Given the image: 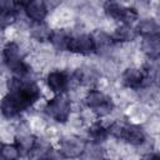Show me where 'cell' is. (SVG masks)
<instances>
[{"label":"cell","mask_w":160,"mask_h":160,"mask_svg":"<svg viewBox=\"0 0 160 160\" xmlns=\"http://www.w3.org/2000/svg\"><path fill=\"white\" fill-rule=\"evenodd\" d=\"M99 72L94 69V68H90V66H81V68H78L74 72H72V80L81 85V86H86V88H90L92 89L91 86L96 84V81L99 80Z\"/></svg>","instance_id":"cell-15"},{"label":"cell","mask_w":160,"mask_h":160,"mask_svg":"<svg viewBox=\"0 0 160 160\" xmlns=\"http://www.w3.org/2000/svg\"><path fill=\"white\" fill-rule=\"evenodd\" d=\"M159 85H160V84H159Z\"/></svg>","instance_id":"cell-28"},{"label":"cell","mask_w":160,"mask_h":160,"mask_svg":"<svg viewBox=\"0 0 160 160\" xmlns=\"http://www.w3.org/2000/svg\"><path fill=\"white\" fill-rule=\"evenodd\" d=\"M104 149L101 145H95L91 142H88L85 151L81 156L82 160H101L104 159Z\"/></svg>","instance_id":"cell-24"},{"label":"cell","mask_w":160,"mask_h":160,"mask_svg":"<svg viewBox=\"0 0 160 160\" xmlns=\"http://www.w3.org/2000/svg\"><path fill=\"white\" fill-rule=\"evenodd\" d=\"M20 158L22 155L15 142H4L1 145V160H20Z\"/></svg>","instance_id":"cell-23"},{"label":"cell","mask_w":160,"mask_h":160,"mask_svg":"<svg viewBox=\"0 0 160 160\" xmlns=\"http://www.w3.org/2000/svg\"><path fill=\"white\" fill-rule=\"evenodd\" d=\"M142 160H160V154H148Z\"/></svg>","instance_id":"cell-26"},{"label":"cell","mask_w":160,"mask_h":160,"mask_svg":"<svg viewBox=\"0 0 160 160\" xmlns=\"http://www.w3.org/2000/svg\"><path fill=\"white\" fill-rule=\"evenodd\" d=\"M68 51L78 55H91L95 54V44L91 32H79L72 34L69 45Z\"/></svg>","instance_id":"cell-9"},{"label":"cell","mask_w":160,"mask_h":160,"mask_svg":"<svg viewBox=\"0 0 160 160\" xmlns=\"http://www.w3.org/2000/svg\"><path fill=\"white\" fill-rule=\"evenodd\" d=\"M71 35L72 34L66 29H52L49 42L56 51H68V45Z\"/></svg>","instance_id":"cell-20"},{"label":"cell","mask_w":160,"mask_h":160,"mask_svg":"<svg viewBox=\"0 0 160 160\" xmlns=\"http://www.w3.org/2000/svg\"><path fill=\"white\" fill-rule=\"evenodd\" d=\"M101 160H114V159H109V158H104V159H101Z\"/></svg>","instance_id":"cell-27"},{"label":"cell","mask_w":160,"mask_h":160,"mask_svg":"<svg viewBox=\"0 0 160 160\" xmlns=\"http://www.w3.org/2000/svg\"><path fill=\"white\" fill-rule=\"evenodd\" d=\"M85 106L95 114L98 118H105L110 115L115 109L114 100L99 89H89L84 96Z\"/></svg>","instance_id":"cell-3"},{"label":"cell","mask_w":160,"mask_h":160,"mask_svg":"<svg viewBox=\"0 0 160 160\" xmlns=\"http://www.w3.org/2000/svg\"><path fill=\"white\" fill-rule=\"evenodd\" d=\"M72 110V104L68 94H58L54 95L50 100L46 101L44 106L45 115L59 124H65Z\"/></svg>","instance_id":"cell-4"},{"label":"cell","mask_w":160,"mask_h":160,"mask_svg":"<svg viewBox=\"0 0 160 160\" xmlns=\"http://www.w3.org/2000/svg\"><path fill=\"white\" fill-rule=\"evenodd\" d=\"M104 12L108 18L119 21L120 24L126 25H135L139 20V12L135 8L125 6L120 2L115 1H106L104 4Z\"/></svg>","instance_id":"cell-5"},{"label":"cell","mask_w":160,"mask_h":160,"mask_svg":"<svg viewBox=\"0 0 160 160\" xmlns=\"http://www.w3.org/2000/svg\"><path fill=\"white\" fill-rule=\"evenodd\" d=\"M72 81H74L72 75H70L65 70H59V69L50 71L45 78L46 86L54 95L68 94V90L70 89Z\"/></svg>","instance_id":"cell-7"},{"label":"cell","mask_w":160,"mask_h":160,"mask_svg":"<svg viewBox=\"0 0 160 160\" xmlns=\"http://www.w3.org/2000/svg\"><path fill=\"white\" fill-rule=\"evenodd\" d=\"M120 140H122L125 144L130 145V146H142L146 140V131L145 129L139 125V124H125L120 135Z\"/></svg>","instance_id":"cell-10"},{"label":"cell","mask_w":160,"mask_h":160,"mask_svg":"<svg viewBox=\"0 0 160 160\" xmlns=\"http://www.w3.org/2000/svg\"><path fill=\"white\" fill-rule=\"evenodd\" d=\"M2 62L5 68L16 79H34L30 65L25 61V55L20 45L15 41H9L2 48Z\"/></svg>","instance_id":"cell-2"},{"label":"cell","mask_w":160,"mask_h":160,"mask_svg":"<svg viewBox=\"0 0 160 160\" xmlns=\"http://www.w3.org/2000/svg\"><path fill=\"white\" fill-rule=\"evenodd\" d=\"M140 50L150 61H158L160 59V35L141 38Z\"/></svg>","instance_id":"cell-14"},{"label":"cell","mask_w":160,"mask_h":160,"mask_svg":"<svg viewBox=\"0 0 160 160\" xmlns=\"http://www.w3.org/2000/svg\"><path fill=\"white\" fill-rule=\"evenodd\" d=\"M144 74L148 84L150 85L160 84V62L149 60V62L144 68Z\"/></svg>","instance_id":"cell-22"},{"label":"cell","mask_w":160,"mask_h":160,"mask_svg":"<svg viewBox=\"0 0 160 160\" xmlns=\"http://www.w3.org/2000/svg\"><path fill=\"white\" fill-rule=\"evenodd\" d=\"M41 98V89L34 79H16L8 81V94L1 101V114L5 119L19 118L24 111L32 108Z\"/></svg>","instance_id":"cell-1"},{"label":"cell","mask_w":160,"mask_h":160,"mask_svg":"<svg viewBox=\"0 0 160 160\" xmlns=\"http://www.w3.org/2000/svg\"><path fill=\"white\" fill-rule=\"evenodd\" d=\"M29 32L30 36L40 42L44 41H49L52 29L49 26V24L46 21H41V22H30L29 25Z\"/></svg>","instance_id":"cell-21"},{"label":"cell","mask_w":160,"mask_h":160,"mask_svg":"<svg viewBox=\"0 0 160 160\" xmlns=\"http://www.w3.org/2000/svg\"><path fill=\"white\" fill-rule=\"evenodd\" d=\"M115 44L116 42H120V44H124V42H131L134 41L139 35L136 32V29H135V25H126V24H120L119 26H116L111 34Z\"/></svg>","instance_id":"cell-19"},{"label":"cell","mask_w":160,"mask_h":160,"mask_svg":"<svg viewBox=\"0 0 160 160\" xmlns=\"http://www.w3.org/2000/svg\"><path fill=\"white\" fill-rule=\"evenodd\" d=\"M21 11L24 12L25 18L30 22H41L45 21L49 14V4L42 0H28L20 1Z\"/></svg>","instance_id":"cell-8"},{"label":"cell","mask_w":160,"mask_h":160,"mask_svg":"<svg viewBox=\"0 0 160 160\" xmlns=\"http://www.w3.org/2000/svg\"><path fill=\"white\" fill-rule=\"evenodd\" d=\"M120 80H121V84L130 90H140L148 84L144 70L135 68V66L126 68L122 71Z\"/></svg>","instance_id":"cell-11"},{"label":"cell","mask_w":160,"mask_h":160,"mask_svg":"<svg viewBox=\"0 0 160 160\" xmlns=\"http://www.w3.org/2000/svg\"><path fill=\"white\" fill-rule=\"evenodd\" d=\"M88 141L78 135H64L59 140L58 151L65 160L79 159L82 156Z\"/></svg>","instance_id":"cell-6"},{"label":"cell","mask_w":160,"mask_h":160,"mask_svg":"<svg viewBox=\"0 0 160 160\" xmlns=\"http://www.w3.org/2000/svg\"><path fill=\"white\" fill-rule=\"evenodd\" d=\"M36 141H38V138L35 135H32L29 131H21L15 136L14 142L19 146L22 156H31L34 148L36 145Z\"/></svg>","instance_id":"cell-18"},{"label":"cell","mask_w":160,"mask_h":160,"mask_svg":"<svg viewBox=\"0 0 160 160\" xmlns=\"http://www.w3.org/2000/svg\"><path fill=\"white\" fill-rule=\"evenodd\" d=\"M36 160H65L61 155H60V152L56 150V151H54L52 149H49L45 154H42V155H40Z\"/></svg>","instance_id":"cell-25"},{"label":"cell","mask_w":160,"mask_h":160,"mask_svg":"<svg viewBox=\"0 0 160 160\" xmlns=\"http://www.w3.org/2000/svg\"><path fill=\"white\" fill-rule=\"evenodd\" d=\"M109 136H110V134H109L108 126H105L100 121L91 124L86 131V138H88L86 141L95 144V145H102L109 139Z\"/></svg>","instance_id":"cell-17"},{"label":"cell","mask_w":160,"mask_h":160,"mask_svg":"<svg viewBox=\"0 0 160 160\" xmlns=\"http://www.w3.org/2000/svg\"><path fill=\"white\" fill-rule=\"evenodd\" d=\"M21 11L19 1H10L2 0L0 2V24L1 29L5 30L8 26L16 22L19 12Z\"/></svg>","instance_id":"cell-12"},{"label":"cell","mask_w":160,"mask_h":160,"mask_svg":"<svg viewBox=\"0 0 160 160\" xmlns=\"http://www.w3.org/2000/svg\"><path fill=\"white\" fill-rule=\"evenodd\" d=\"M91 35H92L94 44H95V54L102 55V56L110 54V51L112 50L115 45L112 36L100 29H96L95 31H92Z\"/></svg>","instance_id":"cell-13"},{"label":"cell","mask_w":160,"mask_h":160,"mask_svg":"<svg viewBox=\"0 0 160 160\" xmlns=\"http://www.w3.org/2000/svg\"><path fill=\"white\" fill-rule=\"evenodd\" d=\"M135 29H136L138 35L141 38L160 35V22L155 18H151V16L140 18L138 22L135 24Z\"/></svg>","instance_id":"cell-16"}]
</instances>
